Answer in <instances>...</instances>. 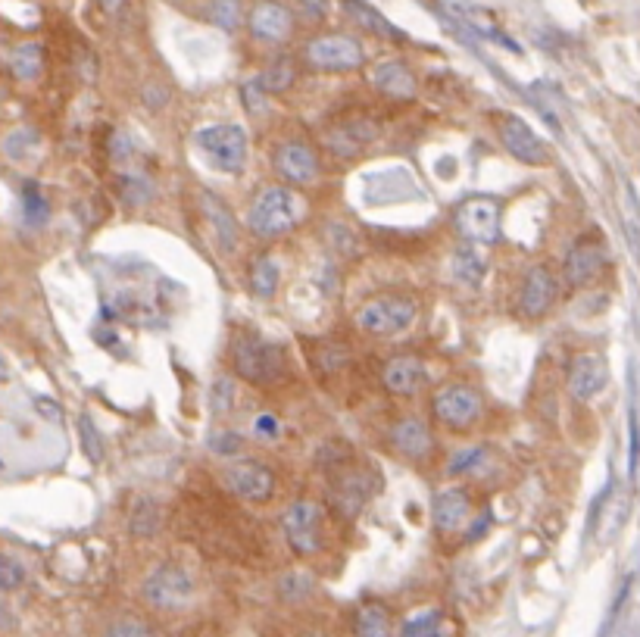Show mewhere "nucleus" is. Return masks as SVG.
<instances>
[{"label": "nucleus", "instance_id": "nucleus-5", "mask_svg": "<svg viewBox=\"0 0 640 637\" xmlns=\"http://www.w3.org/2000/svg\"><path fill=\"white\" fill-rule=\"evenodd\" d=\"M194 597V581L182 566H160L144 581V600L157 609H185Z\"/></svg>", "mask_w": 640, "mask_h": 637}, {"label": "nucleus", "instance_id": "nucleus-9", "mask_svg": "<svg viewBox=\"0 0 640 637\" xmlns=\"http://www.w3.org/2000/svg\"><path fill=\"white\" fill-rule=\"evenodd\" d=\"M497 135L503 141V147L512 157L528 163V166H544L550 160L547 144L531 132V125L519 116H500L497 119Z\"/></svg>", "mask_w": 640, "mask_h": 637}, {"label": "nucleus", "instance_id": "nucleus-4", "mask_svg": "<svg viewBox=\"0 0 640 637\" xmlns=\"http://www.w3.org/2000/svg\"><path fill=\"white\" fill-rule=\"evenodd\" d=\"M232 363L250 385H272L281 375V350L256 335H238L232 341Z\"/></svg>", "mask_w": 640, "mask_h": 637}, {"label": "nucleus", "instance_id": "nucleus-18", "mask_svg": "<svg viewBox=\"0 0 640 637\" xmlns=\"http://www.w3.org/2000/svg\"><path fill=\"white\" fill-rule=\"evenodd\" d=\"M556 291H559L556 275L547 266H534L525 275V285H522V300H519L522 303V313L525 316H544L553 307Z\"/></svg>", "mask_w": 640, "mask_h": 637}, {"label": "nucleus", "instance_id": "nucleus-29", "mask_svg": "<svg viewBox=\"0 0 640 637\" xmlns=\"http://www.w3.org/2000/svg\"><path fill=\"white\" fill-rule=\"evenodd\" d=\"M391 631V616L384 613V606L378 603H366L360 613H356V634H369V637H384Z\"/></svg>", "mask_w": 640, "mask_h": 637}, {"label": "nucleus", "instance_id": "nucleus-27", "mask_svg": "<svg viewBox=\"0 0 640 637\" xmlns=\"http://www.w3.org/2000/svg\"><path fill=\"white\" fill-rule=\"evenodd\" d=\"M41 63H44V54L38 44H19L13 50V72L22 82H35L41 72Z\"/></svg>", "mask_w": 640, "mask_h": 637}, {"label": "nucleus", "instance_id": "nucleus-35", "mask_svg": "<svg viewBox=\"0 0 640 637\" xmlns=\"http://www.w3.org/2000/svg\"><path fill=\"white\" fill-rule=\"evenodd\" d=\"M22 200H25V219H29L32 225H41L47 219V200L41 197V191L29 182L22 191Z\"/></svg>", "mask_w": 640, "mask_h": 637}, {"label": "nucleus", "instance_id": "nucleus-39", "mask_svg": "<svg viewBox=\"0 0 640 637\" xmlns=\"http://www.w3.org/2000/svg\"><path fill=\"white\" fill-rule=\"evenodd\" d=\"M238 447H241V435H235V431H222V435L213 438V450L222 456H232Z\"/></svg>", "mask_w": 640, "mask_h": 637}, {"label": "nucleus", "instance_id": "nucleus-41", "mask_svg": "<svg viewBox=\"0 0 640 637\" xmlns=\"http://www.w3.org/2000/svg\"><path fill=\"white\" fill-rule=\"evenodd\" d=\"M113 634H147V625H141V622H119V625H113Z\"/></svg>", "mask_w": 640, "mask_h": 637}, {"label": "nucleus", "instance_id": "nucleus-24", "mask_svg": "<svg viewBox=\"0 0 640 637\" xmlns=\"http://www.w3.org/2000/svg\"><path fill=\"white\" fill-rule=\"evenodd\" d=\"M347 7H350V16L360 22L363 29H369L372 35H378V38H403L400 29H394L388 19H381L372 7L360 4V0H347Z\"/></svg>", "mask_w": 640, "mask_h": 637}, {"label": "nucleus", "instance_id": "nucleus-10", "mask_svg": "<svg viewBox=\"0 0 640 637\" xmlns=\"http://www.w3.org/2000/svg\"><path fill=\"white\" fill-rule=\"evenodd\" d=\"M609 385V366L600 353H581L572 360L569 369V394L578 403H591L597 400Z\"/></svg>", "mask_w": 640, "mask_h": 637}, {"label": "nucleus", "instance_id": "nucleus-43", "mask_svg": "<svg viewBox=\"0 0 640 637\" xmlns=\"http://www.w3.org/2000/svg\"><path fill=\"white\" fill-rule=\"evenodd\" d=\"M10 378V363H7V356L0 353V381H7Z\"/></svg>", "mask_w": 640, "mask_h": 637}, {"label": "nucleus", "instance_id": "nucleus-37", "mask_svg": "<svg viewBox=\"0 0 640 637\" xmlns=\"http://www.w3.org/2000/svg\"><path fill=\"white\" fill-rule=\"evenodd\" d=\"M22 581H25V569L16 563V559L10 556H0V591H16L22 588Z\"/></svg>", "mask_w": 640, "mask_h": 637}, {"label": "nucleus", "instance_id": "nucleus-32", "mask_svg": "<svg viewBox=\"0 0 640 637\" xmlns=\"http://www.w3.org/2000/svg\"><path fill=\"white\" fill-rule=\"evenodd\" d=\"M79 435H82V447H85V456L91 463H100L104 460V441H100L97 435V425L88 413L79 416Z\"/></svg>", "mask_w": 640, "mask_h": 637}, {"label": "nucleus", "instance_id": "nucleus-3", "mask_svg": "<svg viewBox=\"0 0 640 637\" xmlns=\"http://www.w3.org/2000/svg\"><path fill=\"white\" fill-rule=\"evenodd\" d=\"M197 147L203 150V157L210 160V166H216L219 172L235 175L247 166V132L235 122H222V125H210V129L197 132Z\"/></svg>", "mask_w": 640, "mask_h": 637}, {"label": "nucleus", "instance_id": "nucleus-15", "mask_svg": "<svg viewBox=\"0 0 640 637\" xmlns=\"http://www.w3.org/2000/svg\"><path fill=\"white\" fill-rule=\"evenodd\" d=\"M606 263V250L597 238H581L572 244V250L566 253V282L569 285H587L591 278H597V272Z\"/></svg>", "mask_w": 640, "mask_h": 637}, {"label": "nucleus", "instance_id": "nucleus-38", "mask_svg": "<svg viewBox=\"0 0 640 637\" xmlns=\"http://www.w3.org/2000/svg\"><path fill=\"white\" fill-rule=\"evenodd\" d=\"M253 431H256V438H263V441H272L278 438V419L275 416H256L253 419Z\"/></svg>", "mask_w": 640, "mask_h": 637}, {"label": "nucleus", "instance_id": "nucleus-8", "mask_svg": "<svg viewBox=\"0 0 640 637\" xmlns=\"http://www.w3.org/2000/svg\"><path fill=\"white\" fill-rule=\"evenodd\" d=\"M306 60L325 72H350L363 66V47L347 35H325L306 47Z\"/></svg>", "mask_w": 640, "mask_h": 637}, {"label": "nucleus", "instance_id": "nucleus-25", "mask_svg": "<svg viewBox=\"0 0 640 637\" xmlns=\"http://www.w3.org/2000/svg\"><path fill=\"white\" fill-rule=\"evenodd\" d=\"M203 207H207V216H210L213 225H216V235H219L222 247L232 250V247H235V232H238L232 213H228V210L222 207V200H216L213 194H203Z\"/></svg>", "mask_w": 640, "mask_h": 637}, {"label": "nucleus", "instance_id": "nucleus-23", "mask_svg": "<svg viewBox=\"0 0 640 637\" xmlns=\"http://www.w3.org/2000/svg\"><path fill=\"white\" fill-rule=\"evenodd\" d=\"M484 272H488V263H484V257L478 250L472 247H459L453 253V275L459 278V282H466V285H481V278Z\"/></svg>", "mask_w": 640, "mask_h": 637}, {"label": "nucleus", "instance_id": "nucleus-21", "mask_svg": "<svg viewBox=\"0 0 640 637\" xmlns=\"http://www.w3.org/2000/svg\"><path fill=\"white\" fill-rule=\"evenodd\" d=\"M472 516V503L463 491H441L434 497V525L441 531H459Z\"/></svg>", "mask_w": 640, "mask_h": 637}, {"label": "nucleus", "instance_id": "nucleus-12", "mask_svg": "<svg viewBox=\"0 0 640 637\" xmlns=\"http://www.w3.org/2000/svg\"><path fill=\"white\" fill-rule=\"evenodd\" d=\"M222 478L228 491L253 503H263L275 494V475L260 463H235L232 469H225Z\"/></svg>", "mask_w": 640, "mask_h": 637}, {"label": "nucleus", "instance_id": "nucleus-1", "mask_svg": "<svg viewBox=\"0 0 640 637\" xmlns=\"http://www.w3.org/2000/svg\"><path fill=\"white\" fill-rule=\"evenodd\" d=\"M306 203L291 188H266L253 200L247 213V225L256 238H281L303 219Z\"/></svg>", "mask_w": 640, "mask_h": 637}, {"label": "nucleus", "instance_id": "nucleus-14", "mask_svg": "<svg viewBox=\"0 0 640 637\" xmlns=\"http://www.w3.org/2000/svg\"><path fill=\"white\" fill-rule=\"evenodd\" d=\"M275 169L291 185H310V182H316V175H319L316 154L300 141H285L275 150Z\"/></svg>", "mask_w": 640, "mask_h": 637}, {"label": "nucleus", "instance_id": "nucleus-30", "mask_svg": "<svg viewBox=\"0 0 640 637\" xmlns=\"http://www.w3.org/2000/svg\"><path fill=\"white\" fill-rule=\"evenodd\" d=\"M484 463H488V450H484V447H469V450H459L453 456V460L447 463V472L450 475H469V472L484 469Z\"/></svg>", "mask_w": 640, "mask_h": 637}, {"label": "nucleus", "instance_id": "nucleus-20", "mask_svg": "<svg viewBox=\"0 0 640 637\" xmlns=\"http://www.w3.org/2000/svg\"><path fill=\"white\" fill-rule=\"evenodd\" d=\"M391 444H394L397 453L409 456V460H422V456L431 450L428 425L422 419H400L391 428Z\"/></svg>", "mask_w": 640, "mask_h": 637}, {"label": "nucleus", "instance_id": "nucleus-16", "mask_svg": "<svg viewBox=\"0 0 640 637\" xmlns=\"http://www.w3.org/2000/svg\"><path fill=\"white\" fill-rule=\"evenodd\" d=\"M291 13L288 7L275 4V0H266V4H256L250 13V32L256 41H266V44H281L291 38Z\"/></svg>", "mask_w": 640, "mask_h": 637}, {"label": "nucleus", "instance_id": "nucleus-6", "mask_svg": "<svg viewBox=\"0 0 640 637\" xmlns=\"http://www.w3.org/2000/svg\"><path fill=\"white\" fill-rule=\"evenodd\" d=\"M456 232L475 244H494L500 238V203L491 197H469L456 210Z\"/></svg>", "mask_w": 640, "mask_h": 637}, {"label": "nucleus", "instance_id": "nucleus-33", "mask_svg": "<svg viewBox=\"0 0 640 637\" xmlns=\"http://www.w3.org/2000/svg\"><path fill=\"white\" fill-rule=\"evenodd\" d=\"M313 584H316V578L310 572H291V575L281 578L278 591H281V597H285V600H303L306 594L313 591Z\"/></svg>", "mask_w": 640, "mask_h": 637}, {"label": "nucleus", "instance_id": "nucleus-19", "mask_svg": "<svg viewBox=\"0 0 640 637\" xmlns=\"http://www.w3.org/2000/svg\"><path fill=\"white\" fill-rule=\"evenodd\" d=\"M372 85L384 97L394 100H409L416 97V75L409 72L400 60H384L372 69Z\"/></svg>", "mask_w": 640, "mask_h": 637}, {"label": "nucleus", "instance_id": "nucleus-28", "mask_svg": "<svg viewBox=\"0 0 640 637\" xmlns=\"http://www.w3.org/2000/svg\"><path fill=\"white\" fill-rule=\"evenodd\" d=\"M250 285H253V294L269 300L278 288V266L272 257H256L253 269H250Z\"/></svg>", "mask_w": 640, "mask_h": 637}, {"label": "nucleus", "instance_id": "nucleus-40", "mask_svg": "<svg viewBox=\"0 0 640 637\" xmlns=\"http://www.w3.org/2000/svg\"><path fill=\"white\" fill-rule=\"evenodd\" d=\"M228 397H232V385H228V378H219L216 381V391H213V406H216L219 416L228 413Z\"/></svg>", "mask_w": 640, "mask_h": 637}, {"label": "nucleus", "instance_id": "nucleus-17", "mask_svg": "<svg viewBox=\"0 0 640 637\" xmlns=\"http://www.w3.org/2000/svg\"><path fill=\"white\" fill-rule=\"evenodd\" d=\"M381 385L397 397H413L425 385V363L419 356H394L381 372Z\"/></svg>", "mask_w": 640, "mask_h": 637}, {"label": "nucleus", "instance_id": "nucleus-26", "mask_svg": "<svg viewBox=\"0 0 640 637\" xmlns=\"http://www.w3.org/2000/svg\"><path fill=\"white\" fill-rule=\"evenodd\" d=\"M132 534L135 538H153V534H157V528H160V509H157V503L153 500H147V497H138L135 500V509H132Z\"/></svg>", "mask_w": 640, "mask_h": 637}, {"label": "nucleus", "instance_id": "nucleus-7", "mask_svg": "<svg viewBox=\"0 0 640 637\" xmlns=\"http://www.w3.org/2000/svg\"><path fill=\"white\" fill-rule=\"evenodd\" d=\"M281 531H285L291 550H297L300 556L316 553L322 547V509L310 500H297L281 516Z\"/></svg>", "mask_w": 640, "mask_h": 637}, {"label": "nucleus", "instance_id": "nucleus-42", "mask_svg": "<svg viewBox=\"0 0 640 637\" xmlns=\"http://www.w3.org/2000/svg\"><path fill=\"white\" fill-rule=\"evenodd\" d=\"M97 4H100V10H104V13H116V10L125 7V0H97Z\"/></svg>", "mask_w": 640, "mask_h": 637}, {"label": "nucleus", "instance_id": "nucleus-22", "mask_svg": "<svg viewBox=\"0 0 640 637\" xmlns=\"http://www.w3.org/2000/svg\"><path fill=\"white\" fill-rule=\"evenodd\" d=\"M456 16H459V22L466 25V29L472 32V35H481V38H491V41H497V44H503V47H512V50H519V44H512L509 38H503V32L494 25V19H491V13H484V10H478V7H450Z\"/></svg>", "mask_w": 640, "mask_h": 637}, {"label": "nucleus", "instance_id": "nucleus-36", "mask_svg": "<svg viewBox=\"0 0 640 637\" xmlns=\"http://www.w3.org/2000/svg\"><path fill=\"white\" fill-rule=\"evenodd\" d=\"M438 628H441V616L434 613V609H428V613L413 616V619L403 622V634H406V637H416V634L428 637V634H438Z\"/></svg>", "mask_w": 640, "mask_h": 637}, {"label": "nucleus", "instance_id": "nucleus-13", "mask_svg": "<svg viewBox=\"0 0 640 637\" xmlns=\"http://www.w3.org/2000/svg\"><path fill=\"white\" fill-rule=\"evenodd\" d=\"M372 491H375V484L369 481V475L363 469H350L331 484V506H335L338 516L356 519L360 516V509L369 503Z\"/></svg>", "mask_w": 640, "mask_h": 637}, {"label": "nucleus", "instance_id": "nucleus-31", "mask_svg": "<svg viewBox=\"0 0 640 637\" xmlns=\"http://www.w3.org/2000/svg\"><path fill=\"white\" fill-rule=\"evenodd\" d=\"M291 82H294V66H291V60H288V57H278V60L266 69L260 88H263V91H285Z\"/></svg>", "mask_w": 640, "mask_h": 637}, {"label": "nucleus", "instance_id": "nucleus-34", "mask_svg": "<svg viewBox=\"0 0 640 637\" xmlns=\"http://www.w3.org/2000/svg\"><path fill=\"white\" fill-rule=\"evenodd\" d=\"M210 19L219 25V29L232 32L235 25L241 22V4H238V0H216V4L210 7Z\"/></svg>", "mask_w": 640, "mask_h": 637}, {"label": "nucleus", "instance_id": "nucleus-11", "mask_svg": "<svg viewBox=\"0 0 640 637\" xmlns=\"http://www.w3.org/2000/svg\"><path fill=\"white\" fill-rule=\"evenodd\" d=\"M434 416L450 428H469L481 416V397H478V391H472L466 385L444 388V391H438V397H434Z\"/></svg>", "mask_w": 640, "mask_h": 637}, {"label": "nucleus", "instance_id": "nucleus-2", "mask_svg": "<svg viewBox=\"0 0 640 637\" xmlns=\"http://www.w3.org/2000/svg\"><path fill=\"white\" fill-rule=\"evenodd\" d=\"M416 300L403 297V294H381L366 300L360 313H356V325H360L366 335L375 338H394L400 331H406L409 325L416 322Z\"/></svg>", "mask_w": 640, "mask_h": 637}]
</instances>
